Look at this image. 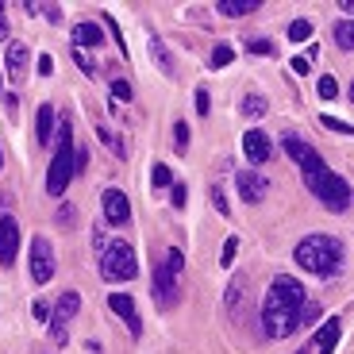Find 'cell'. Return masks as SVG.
<instances>
[{
    "instance_id": "ab89813d",
    "label": "cell",
    "mask_w": 354,
    "mask_h": 354,
    "mask_svg": "<svg viewBox=\"0 0 354 354\" xmlns=\"http://www.w3.org/2000/svg\"><path fill=\"white\" fill-rule=\"evenodd\" d=\"M39 8H43V16L50 19V24H58V19H62V8H58V4H39Z\"/></svg>"
},
{
    "instance_id": "3957f363",
    "label": "cell",
    "mask_w": 354,
    "mask_h": 354,
    "mask_svg": "<svg viewBox=\"0 0 354 354\" xmlns=\"http://www.w3.org/2000/svg\"><path fill=\"white\" fill-rule=\"evenodd\" d=\"M70 177H73V127H70V115H62L58 127H54V158H50V169H46V193L62 196Z\"/></svg>"
},
{
    "instance_id": "b9f144b4",
    "label": "cell",
    "mask_w": 354,
    "mask_h": 354,
    "mask_svg": "<svg viewBox=\"0 0 354 354\" xmlns=\"http://www.w3.org/2000/svg\"><path fill=\"white\" fill-rule=\"evenodd\" d=\"M39 73H43V77H50V73H54V58H50V54L39 58Z\"/></svg>"
},
{
    "instance_id": "4fadbf2b",
    "label": "cell",
    "mask_w": 354,
    "mask_h": 354,
    "mask_svg": "<svg viewBox=\"0 0 354 354\" xmlns=\"http://www.w3.org/2000/svg\"><path fill=\"white\" fill-rule=\"evenodd\" d=\"M154 301H158V308H174L177 304V274L166 270V266L154 270Z\"/></svg>"
},
{
    "instance_id": "9c48e42d",
    "label": "cell",
    "mask_w": 354,
    "mask_h": 354,
    "mask_svg": "<svg viewBox=\"0 0 354 354\" xmlns=\"http://www.w3.org/2000/svg\"><path fill=\"white\" fill-rule=\"evenodd\" d=\"M100 208H104V223L124 227V223L131 220V204H127V193H124V189H115V185H108L104 193H100Z\"/></svg>"
},
{
    "instance_id": "8fae6325",
    "label": "cell",
    "mask_w": 354,
    "mask_h": 354,
    "mask_svg": "<svg viewBox=\"0 0 354 354\" xmlns=\"http://www.w3.org/2000/svg\"><path fill=\"white\" fill-rule=\"evenodd\" d=\"M108 308L124 319L127 331H131L135 339L142 335V319H139V312H135V297H127V292H112V297H108Z\"/></svg>"
},
{
    "instance_id": "ffe728a7",
    "label": "cell",
    "mask_w": 354,
    "mask_h": 354,
    "mask_svg": "<svg viewBox=\"0 0 354 354\" xmlns=\"http://www.w3.org/2000/svg\"><path fill=\"white\" fill-rule=\"evenodd\" d=\"M335 46H339V50H351V46H354V27H351V19H339V24H335Z\"/></svg>"
},
{
    "instance_id": "4316f807",
    "label": "cell",
    "mask_w": 354,
    "mask_h": 354,
    "mask_svg": "<svg viewBox=\"0 0 354 354\" xmlns=\"http://www.w3.org/2000/svg\"><path fill=\"white\" fill-rule=\"evenodd\" d=\"M151 185H154V189H169V185H174V174H169V166H154Z\"/></svg>"
},
{
    "instance_id": "ba28073f",
    "label": "cell",
    "mask_w": 354,
    "mask_h": 354,
    "mask_svg": "<svg viewBox=\"0 0 354 354\" xmlns=\"http://www.w3.org/2000/svg\"><path fill=\"white\" fill-rule=\"evenodd\" d=\"M281 147H285V154H289V158L297 162V166H301V174H304V177H312L316 169H324V166H328V162L319 158V154L312 151V147H308L304 139H297V135H285V142H281Z\"/></svg>"
},
{
    "instance_id": "d6986e66",
    "label": "cell",
    "mask_w": 354,
    "mask_h": 354,
    "mask_svg": "<svg viewBox=\"0 0 354 354\" xmlns=\"http://www.w3.org/2000/svg\"><path fill=\"white\" fill-rule=\"evenodd\" d=\"M216 8H220V16H227V19H239V16H250L254 8H262V0H220Z\"/></svg>"
},
{
    "instance_id": "cb8c5ba5",
    "label": "cell",
    "mask_w": 354,
    "mask_h": 354,
    "mask_svg": "<svg viewBox=\"0 0 354 354\" xmlns=\"http://www.w3.org/2000/svg\"><path fill=\"white\" fill-rule=\"evenodd\" d=\"M316 88H319V97H324V100H335V97H339V81L331 77V73H324Z\"/></svg>"
},
{
    "instance_id": "9a60e30c",
    "label": "cell",
    "mask_w": 354,
    "mask_h": 354,
    "mask_svg": "<svg viewBox=\"0 0 354 354\" xmlns=\"http://www.w3.org/2000/svg\"><path fill=\"white\" fill-rule=\"evenodd\" d=\"M339 335H343V319H339V316H331L328 324H324V328L316 331V354H335Z\"/></svg>"
},
{
    "instance_id": "f6af8a7d",
    "label": "cell",
    "mask_w": 354,
    "mask_h": 354,
    "mask_svg": "<svg viewBox=\"0 0 354 354\" xmlns=\"http://www.w3.org/2000/svg\"><path fill=\"white\" fill-rule=\"evenodd\" d=\"M4 8H8V4H0V39H8V24H4Z\"/></svg>"
},
{
    "instance_id": "f1b7e54d",
    "label": "cell",
    "mask_w": 354,
    "mask_h": 354,
    "mask_svg": "<svg viewBox=\"0 0 354 354\" xmlns=\"http://www.w3.org/2000/svg\"><path fill=\"white\" fill-rule=\"evenodd\" d=\"M212 204L220 216H231V204H227V193H223V185H212Z\"/></svg>"
},
{
    "instance_id": "83f0119b",
    "label": "cell",
    "mask_w": 354,
    "mask_h": 354,
    "mask_svg": "<svg viewBox=\"0 0 354 354\" xmlns=\"http://www.w3.org/2000/svg\"><path fill=\"white\" fill-rule=\"evenodd\" d=\"M243 292H247V289H243V281H235V285L227 289V297H223V304H227V312H235V308L243 304Z\"/></svg>"
},
{
    "instance_id": "44dd1931",
    "label": "cell",
    "mask_w": 354,
    "mask_h": 354,
    "mask_svg": "<svg viewBox=\"0 0 354 354\" xmlns=\"http://www.w3.org/2000/svg\"><path fill=\"white\" fill-rule=\"evenodd\" d=\"M151 54H154V62H158L162 73H174V58H169V50L162 46V39H151Z\"/></svg>"
},
{
    "instance_id": "8992f818",
    "label": "cell",
    "mask_w": 354,
    "mask_h": 354,
    "mask_svg": "<svg viewBox=\"0 0 354 354\" xmlns=\"http://www.w3.org/2000/svg\"><path fill=\"white\" fill-rule=\"evenodd\" d=\"M77 312H81V297H77V292H62L58 304L50 308V339L58 346L70 339V324L77 319Z\"/></svg>"
},
{
    "instance_id": "277c9868",
    "label": "cell",
    "mask_w": 354,
    "mask_h": 354,
    "mask_svg": "<svg viewBox=\"0 0 354 354\" xmlns=\"http://www.w3.org/2000/svg\"><path fill=\"white\" fill-rule=\"evenodd\" d=\"M100 274L104 281H131L139 274V258H135V247L127 239H112L104 250H100Z\"/></svg>"
},
{
    "instance_id": "e0dca14e",
    "label": "cell",
    "mask_w": 354,
    "mask_h": 354,
    "mask_svg": "<svg viewBox=\"0 0 354 354\" xmlns=\"http://www.w3.org/2000/svg\"><path fill=\"white\" fill-rule=\"evenodd\" d=\"M27 62H31V50H27L24 43H12V46H8V58H4V66H8V73H12L16 81L27 73Z\"/></svg>"
},
{
    "instance_id": "7c38bea8",
    "label": "cell",
    "mask_w": 354,
    "mask_h": 354,
    "mask_svg": "<svg viewBox=\"0 0 354 354\" xmlns=\"http://www.w3.org/2000/svg\"><path fill=\"white\" fill-rule=\"evenodd\" d=\"M19 254V220L4 216L0 220V266H16Z\"/></svg>"
},
{
    "instance_id": "7bdbcfd3",
    "label": "cell",
    "mask_w": 354,
    "mask_h": 354,
    "mask_svg": "<svg viewBox=\"0 0 354 354\" xmlns=\"http://www.w3.org/2000/svg\"><path fill=\"white\" fill-rule=\"evenodd\" d=\"M292 73H297V77H304V73H308V58H292V66H289Z\"/></svg>"
},
{
    "instance_id": "484cf974",
    "label": "cell",
    "mask_w": 354,
    "mask_h": 354,
    "mask_svg": "<svg viewBox=\"0 0 354 354\" xmlns=\"http://www.w3.org/2000/svg\"><path fill=\"white\" fill-rule=\"evenodd\" d=\"M235 254H239V239L231 235V239L223 243V254H220V266H223V270H231V266H235Z\"/></svg>"
},
{
    "instance_id": "4dcf8cb0",
    "label": "cell",
    "mask_w": 354,
    "mask_h": 354,
    "mask_svg": "<svg viewBox=\"0 0 354 354\" xmlns=\"http://www.w3.org/2000/svg\"><path fill=\"white\" fill-rule=\"evenodd\" d=\"M162 266H166V270H174V274H181L185 258H181V250H177V247H169V250H166V258H162Z\"/></svg>"
},
{
    "instance_id": "d4e9b609",
    "label": "cell",
    "mask_w": 354,
    "mask_h": 354,
    "mask_svg": "<svg viewBox=\"0 0 354 354\" xmlns=\"http://www.w3.org/2000/svg\"><path fill=\"white\" fill-rule=\"evenodd\" d=\"M97 135H100V142H104V147L115 154V158H124V147H120V139H115V131H108V127H97Z\"/></svg>"
},
{
    "instance_id": "5b68a950",
    "label": "cell",
    "mask_w": 354,
    "mask_h": 354,
    "mask_svg": "<svg viewBox=\"0 0 354 354\" xmlns=\"http://www.w3.org/2000/svg\"><path fill=\"white\" fill-rule=\"evenodd\" d=\"M304 181H308V189L316 193V201L328 204L331 212H343L346 204H351V185H346L335 169L324 166V169H316L312 177H304Z\"/></svg>"
},
{
    "instance_id": "7a4b0ae2",
    "label": "cell",
    "mask_w": 354,
    "mask_h": 354,
    "mask_svg": "<svg viewBox=\"0 0 354 354\" xmlns=\"http://www.w3.org/2000/svg\"><path fill=\"white\" fill-rule=\"evenodd\" d=\"M292 258H297L301 270H308L316 277H335L339 266H343V243L335 235H308V239L297 243Z\"/></svg>"
},
{
    "instance_id": "f546056e",
    "label": "cell",
    "mask_w": 354,
    "mask_h": 354,
    "mask_svg": "<svg viewBox=\"0 0 354 354\" xmlns=\"http://www.w3.org/2000/svg\"><path fill=\"white\" fill-rule=\"evenodd\" d=\"M247 50H250V54H266V58H274V50H277V46L270 43V39H250V43H247Z\"/></svg>"
},
{
    "instance_id": "30bf717a",
    "label": "cell",
    "mask_w": 354,
    "mask_h": 354,
    "mask_svg": "<svg viewBox=\"0 0 354 354\" xmlns=\"http://www.w3.org/2000/svg\"><path fill=\"white\" fill-rule=\"evenodd\" d=\"M235 193L247 204H258L270 193V181H266V174H258V169H239V174H235Z\"/></svg>"
},
{
    "instance_id": "6da1fadb",
    "label": "cell",
    "mask_w": 354,
    "mask_h": 354,
    "mask_svg": "<svg viewBox=\"0 0 354 354\" xmlns=\"http://www.w3.org/2000/svg\"><path fill=\"white\" fill-rule=\"evenodd\" d=\"M304 304H308V297H304V285L297 277H289V274L274 277L262 301V331L270 339L297 335L304 328V316H301Z\"/></svg>"
},
{
    "instance_id": "74e56055",
    "label": "cell",
    "mask_w": 354,
    "mask_h": 354,
    "mask_svg": "<svg viewBox=\"0 0 354 354\" xmlns=\"http://www.w3.org/2000/svg\"><path fill=\"white\" fill-rule=\"evenodd\" d=\"M231 58H235V50H231V46H216V50H212V66H227Z\"/></svg>"
},
{
    "instance_id": "bcb514c9",
    "label": "cell",
    "mask_w": 354,
    "mask_h": 354,
    "mask_svg": "<svg viewBox=\"0 0 354 354\" xmlns=\"http://www.w3.org/2000/svg\"><path fill=\"white\" fill-rule=\"evenodd\" d=\"M0 166H4V147H0Z\"/></svg>"
},
{
    "instance_id": "ac0fdd59",
    "label": "cell",
    "mask_w": 354,
    "mask_h": 354,
    "mask_svg": "<svg viewBox=\"0 0 354 354\" xmlns=\"http://www.w3.org/2000/svg\"><path fill=\"white\" fill-rule=\"evenodd\" d=\"M104 43V31H100V24H77L73 27V46H81V50H85V46H100Z\"/></svg>"
},
{
    "instance_id": "5bb4252c",
    "label": "cell",
    "mask_w": 354,
    "mask_h": 354,
    "mask_svg": "<svg viewBox=\"0 0 354 354\" xmlns=\"http://www.w3.org/2000/svg\"><path fill=\"white\" fill-rule=\"evenodd\" d=\"M243 154H247L254 166H262V162H270V154H274V142L266 139V131L250 127V131L243 135Z\"/></svg>"
},
{
    "instance_id": "52a82bcc",
    "label": "cell",
    "mask_w": 354,
    "mask_h": 354,
    "mask_svg": "<svg viewBox=\"0 0 354 354\" xmlns=\"http://www.w3.org/2000/svg\"><path fill=\"white\" fill-rule=\"evenodd\" d=\"M31 277H35V285H46L54 277V247L46 235L31 239Z\"/></svg>"
},
{
    "instance_id": "f35d334b",
    "label": "cell",
    "mask_w": 354,
    "mask_h": 354,
    "mask_svg": "<svg viewBox=\"0 0 354 354\" xmlns=\"http://www.w3.org/2000/svg\"><path fill=\"white\" fill-rule=\"evenodd\" d=\"M31 312H35V319H43V324L50 319V304H46V301H35V304H31Z\"/></svg>"
},
{
    "instance_id": "d590c367",
    "label": "cell",
    "mask_w": 354,
    "mask_h": 354,
    "mask_svg": "<svg viewBox=\"0 0 354 354\" xmlns=\"http://www.w3.org/2000/svg\"><path fill=\"white\" fill-rule=\"evenodd\" d=\"M112 97H115V100H131V85H127L124 77H115V81H112Z\"/></svg>"
},
{
    "instance_id": "d6a6232c",
    "label": "cell",
    "mask_w": 354,
    "mask_h": 354,
    "mask_svg": "<svg viewBox=\"0 0 354 354\" xmlns=\"http://www.w3.org/2000/svg\"><path fill=\"white\" fill-rule=\"evenodd\" d=\"M174 142H177V151H185V147H189V124H185V120H177V124H174Z\"/></svg>"
},
{
    "instance_id": "2e32d148",
    "label": "cell",
    "mask_w": 354,
    "mask_h": 354,
    "mask_svg": "<svg viewBox=\"0 0 354 354\" xmlns=\"http://www.w3.org/2000/svg\"><path fill=\"white\" fill-rule=\"evenodd\" d=\"M54 127H58V115H54L50 104H43V108H39V115H35V139L43 142V147H50Z\"/></svg>"
},
{
    "instance_id": "60d3db41",
    "label": "cell",
    "mask_w": 354,
    "mask_h": 354,
    "mask_svg": "<svg viewBox=\"0 0 354 354\" xmlns=\"http://www.w3.org/2000/svg\"><path fill=\"white\" fill-rule=\"evenodd\" d=\"M169 193H174V208H185V185H181V181H177Z\"/></svg>"
},
{
    "instance_id": "603a6c76",
    "label": "cell",
    "mask_w": 354,
    "mask_h": 354,
    "mask_svg": "<svg viewBox=\"0 0 354 354\" xmlns=\"http://www.w3.org/2000/svg\"><path fill=\"white\" fill-rule=\"evenodd\" d=\"M308 35H312L308 19H292V24H289V39H292V43H308Z\"/></svg>"
},
{
    "instance_id": "e575fe53",
    "label": "cell",
    "mask_w": 354,
    "mask_h": 354,
    "mask_svg": "<svg viewBox=\"0 0 354 354\" xmlns=\"http://www.w3.org/2000/svg\"><path fill=\"white\" fill-rule=\"evenodd\" d=\"M193 104H196V112H201V115H208V108H212V97H208V88H196Z\"/></svg>"
},
{
    "instance_id": "836d02e7",
    "label": "cell",
    "mask_w": 354,
    "mask_h": 354,
    "mask_svg": "<svg viewBox=\"0 0 354 354\" xmlns=\"http://www.w3.org/2000/svg\"><path fill=\"white\" fill-rule=\"evenodd\" d=\"M324 127H328V131H339V135H351V124H346V120H335V115H328V112H324Z\"/></svg>"
},
{
    "instance_id": "8d00e7d4",
    "label": "cell",
    "mask_w": 354,
    "mask_h": 354,
    "mask_svg": "<svg viewBox=\"0 0 354 354\" xmlns=\"http://www.w3.org/2000/svg\"><path fill=\"white\" fill-rule=\"evenodd\" d=\"M85 166H88V151L85 147H73V174H85Z\"/></svg>"
},
{
    "instance_id": "ee69618b",
    "label": "cell",
    "mask_w": 354,
    "mask_h": 354,
    "mask_svg": "<svg viewBox=\"0 0 354 354\" xmlns=\"http://www.w3.org/2000/svg\"><path fill=\"white\" fill-rule=\"evenodd\" d=\"M58 223H62V227H70V223H73V208H70V204L58 212Z\"/></svg>"
},
{
    "instance_id": "1f68e13d",
    "label": "cell",
    "mask_w": 354,
    "mask_h": 354,
    "mask_svg": "<svg viewBox=\"0 0 354 354\" xmlns=\"http://www.w3.org/2000/svg\"><path fill=\"white\" fill-rule=\"evenodd\" d=\"M73 62H77L81 70H85V77H93V73H97V66H93V58H88V54L81 50V46H73Z\"/></svg>"
},
{
    "instance_id": "7402d4cb",
    "label": "cell",
    "mask_w": 354,
    "mask_h": 354,
    "mask_svg": "<svg viewBox=\"0 0 354 354\" xmlns=\"http://www.w3.org/2000/svg\"><path fill=\"white\" fill-rule=\"evenodd\" d=\"M243 115H250V120H258V115H266V100L262 97H254V93H250V97H243Z\"/></svg>"
}]
</instances>
